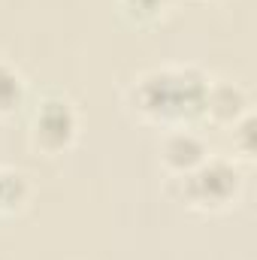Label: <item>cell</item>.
Here are the masks:
<instances>
[{"instance_id":"6da1fadb","label":"cell","mask_w":257,"mask_h":260,"mask_svg":"<svg viewBox=\"0 0 257 260\" xmlns=\"http://www.w3.org/2000/svg\"><path fill=\"white\" fill-rule=\"evenodd\" d=\"M209 76L191 64H167L151 67L127 91V103L133 112L151 124L167 127H185L197 118H203L206 109V91Z\"/></svg>"},{"instance_id":"7a4b0ae2","label":"cell","mask_w":257,"mask_h":260,"mask_svg":"<svg viewBox=\"0 0 257 260\" xmlns=\"http://www.w3.org/2000/svg\"><path fill=\"white\" fill-rule=\"evenodd\" d=\"M170 191L197 212H227L242 194V170L227 157H206L197 170L173 176Z\"/></svg>"},{"instance_id":"3957f363","label":"cell","mask_w":257,"mask_h":260,"mask_svg":"<svg viewBox=\"0 0 257 260\" xmlns=\"http://www.w3.org/2000/svg\"><path fill=\"white\" fill-rule=\"evenodd\" d=\"M79 115L64 97H46L30 121V145L43 154H61L76 142Z\"/></svg>"},{"instance_id":"277c9868","label":"cell","mask_w":257,"mask_h":260,"mask_svg":"<svg viewBox=\"0 0 257 260\" xmlns=\"http://www.w3.org/2000/svg\"><path fill=\"white\" fill-rule=\"evenodd\" d=\"M209 157V145L200 133L188 127H176L173 133L164 136L160 142V164L167 167L170 176H185L197 170L203 160Z\"/></svg>"},{"instance_id":"5b68a950","label":"cell","mask_w":257,"mask_h":260,"mask_svg":"<svg viewBox=\"0 0 257 260\" xmlns=\"http://www.w3.org/2000/svg\"><path fill=\"white\" fill-rule=\"evenodd\" d=\"M245 112H251V100H248V94H245L242 85L227 82V79H212L209 82L203 118H209V121H215L221 127H230Z\"/></svg>"},{"instance_id":"8992f818","label":"cell","mask_w":257,"mask_h":260,"mask_svg":"<svg viewBox=\"0 0 257 260\" xmlns=\"http://www.w3.org/2000/svg\"><path fill=\"white\" fill-rule=\"evenodd\" d=\"M27 200H30V185H27L24 173L0 167V215H12V212L24 209Z\"/></svg>"},{"instance_id":"52a82bcc","label":"cell","mask_w":257,"mask_h":260,"mask_svg":"<svg viewBox=\"0 0 257 260\" xmlns=\"http://www.w3.org/2000/svg\"><path fill=\"white\" fill-rule=\"evenodd\" d=\"M24 103V79L12 64L0 61V118L15 115Z\"/></svg>"},{"instance_id":"ba28073f","label":"cell","mask_w":257,"mask_h":260,"mask_svg":"<svg viewBox=\"0 0 257 260\" xmlns=\"http://www.w3.org/2000/svg\"><path fill=\"white\" fill-rule=\"evenodd\" d=\"M230 139H233V151L245 160L254 157V112H245L239 121L230 124Z\"/></svg>"},{"instance_id":"9c48e42d","label":"cell","mask_w":257,"mask_h":260,"mask_svg":"<svg viewBox=\"0 0 257 260\" xmlns=\"http://www.w3.org/2000/svg\"><path fill=\"white\" fill-rule=\"evenodd\" d=\"M176 0H121V9L127 12L133 21H157L160 15H167V9H173Z\"/></svg>"}]
</instances>
